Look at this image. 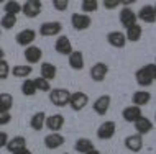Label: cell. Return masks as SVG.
Returning <instances> with one entry per match:
<instances>
[{"instance_id": "obj_1", "label": "cell", "mask_w": 156, "mask_h": 154, "mask_svg": "<svg viewBox=\"0 0 156 154\" xmlns=\"http://www.w3.org/2000/svg\"><path fill=\"white\" fill-rule=\"evenodd\" d=\"M154 77H156V64L154 62L143 66V67H140L135 72V80H136V84L140 87H150L154 82Z\"/></svg>"}, {"instance_id": "obj_2", "label": "cell", "mask_w": 156, "mask_h": 154, "mask_svg": "<svg viewBox=\"0 0 156 154\" xmlns=\"http://www.w3.org/2000/svg\"><path fill=\"white\" fill-rule=\"evenodd\" d=\"M49 102L53 103L54 107L62 108L69 105V98H71V92L67 89H51V92L48 94Z\"/></svg>"}, {"instance_id": "obj_3", "label": "cell", "mask_w": 156, "mask_h": 154, "mask_svg": "<svg viewBox=\"0 0 156 154\" xmlns=\"http://www.w3.org/2000/svg\"><path fill=\"white\" fill-rule=\"evenodd\" d=\"M90 98L89 95L86 92H82V90H79V92H73L71 94V98H69V107L73 111H82L84 108L89 105Z\"/></svg>"}, {"instance_id": "obj_4", "label": "cell", "mask_w": 156, "mask_h": 154, "mask_svg": "<svg viewBox=\"0 0 156 154\" xmlns=\"http://www.w3.org/2000/svg\"><path fill=\"white\" fill-rule=\"evenodd\" d=\"M71 25H73V28L76 31H86V30H89L90 28V25H92V18H90V15H86V13H73L71 15Z\"/></svg>"}, {"instance_id": "obj_5", "label": "cell", "mask_w": 156, "mask_h": 154, "mask_svg": "<svg viewBox=\"0 0 156 154\" xmlns=\"http://www.w3.org/2000/svg\"><path fill=\"white\" fill-rule=\"evenodd\" d=\"M41 12H43V3L40 0H27L22 3V13L27 18H36L41 15Z\"/></svg>"}, {"instance_id": "obj_6", "label": "cell", "mask_w": 156, "mask_h": 154, "mask_svg": "<svg viewBox=\"0 0 156 154\" xmlns=\"http://www.w3.org/2000/svg\"><path fill=\"white\" fill-rule=\"evenodd\" d=\"M115 133H117V123L113 120H107L97 128V138L102 141H108L115 136Z\"/></svg>"}, {"instance_id": "obj_7", "label": "cell", "mask_w": 156, "mask_h": 154, "mask_svg": "<svg viewBox=\"0 0 156 154\" xmlns=\"http://www.w3.org/2000/svg\"><path fill=\"white\" fill-rule=\"evenodd\" d=\"M36 35H38V33L33 30V28H25V30H22V31L16 33L15 41H16V44H18V46L28 48V46H31V44L35 43Z\"/></svg>"}, {"instance_id": "obj_8", "label": "cell", "mask_w": 156, "mask_h": 154, "mask_svg": "<svg viewBox=\"0 0 156 154\" xmlns=\"http://www.w3.org/2000/svg\"><path fill=\"white\" fill-rule=\"evenodd\" d=\"M64 123H66L64 115L54 113V115L46 116V125H44V128H48L49 133H61V130L64 128Z\"/></svg>"}, {"instance_id": "obj_9", "label": "cell", "mask_w": 156, "mask_h": 154, "mask_svg": "<svg viewBox=\"0 0 156 154\" xmlns=\"http://www.w3.org/2000/svg\"><path fill=\"white\" fill-rule=\"evenodd\" d=\"M110 105H112V97L108 94H104L95 98V102L92 103V108H94L97 115L102 116V115H107V111L110 110Z\"/></svg>"}, {"instance_id": "obj_10", "label": "cell", "mask_w": 156, "mask_h": 154, "mask_svg": "<svg viewBox=\"0 0 156 154\" xmlns=\"http://www.w3.org/2000/svg\"><path fill=\"white\" fill-rule=\"evenodd\" d=\"M62 31V23L54 20V22H44L40 25V35L41 36H58Z\"/></svg>"}, {"instance_id": "obj_11", "label": "cell", "mask_w": 156, "mask_h": 154, "mask_svg": "<svg viewBox=\"0 0 156 154\" xmlns=\"http://www.w3.org/2000/svg\"><path fill=\"white\" fill-rule=\"evenodd\" d=\"M23 57H25V61H27L30 66L38 64V62H41V59H43V49H41L40 46H35V44H31V46L25 48Z\"/></svg>"}, {"instance_id": "obj_12", "label": "cell", "mask_w": 156, "mask_h": 154, "mask_svg": "<svg viewBox=\"0 0 156 154\" xmlns=\"http://www.w3.org/2000/svg\"><path fill=\"white\" fill-rule=\"evenodd\" d=\"M119 20H120L122 26H123L125 30H128L130 26L136 25V22H138L136 13H135V12H133L130 7H123V8H122L120 13H119Z\"/></svg>"}, {"instance_id": "obj_13", "label": "cell", "mask_w": 156, "mask_h": 154, "mask_svg": "<svg viewBox=\"0 0 156 154\" xmlns=\"http://www.w3.org/2000/svg\"><path fill=\"white\" fill-rule=\"evenodd\" d=\"M108 74V66L105 62H95L89 70V76L94 82H104Z\"/></svg>"}, {"instance_id": "obj_14", "label": "cell", "mask_w": 156, "mask_h": 154, "mask_svg": "<svg viewBox=\"0 0 156 154\" xmlns=\"http://www.w3.org/2000/svg\"><path fill=\"white\" fill-rule=\"evenodd\" d=\"M141 116H143V111H141V108L136 107V105H128L122 110V118H123L126 123H136Z\"/></svg>"}, {"instance_id": "obj_15", "label": "cell", "mask_w": 156, "mask_h": 154, "mask_svg": "<svg viewBox=\"0 0 156 154\" xmlns=\"http://www.w3.org/2000/svg\"><path fill=\"white\" fill-rule=\"evenodd\" d=\"M5 149L10 154H16V152L25 151V149H27V138H25V136H13V138L8 139Z\"/></svg>"}, {"instance_id": "obj_16", "label": "cell", "mask_w": 156, "mask_h": 154, "mask_svg": "<svg viewBox=\"0 0 156 154\" xmlns=\"http://www.w3.org/2000/svg\"><path fill=\"white\" fill-rule=\"evenodd\" d=\"M54 49H56V53L61 54V56H69V54L74 51L73 43H71V39L67 38V36H58L56 43H54Z\"/></svg>"}, {"instance_id": "obj_17", "label": "cell", "mask_w": 156, "mask_h": 154, "mask_svg": "<svg viewBox=\"0 0 156 154\" xmlns=\"http://www.w3.org/2000/svg\"><path fill=\"white\" fill-rule=\"evenodd\" d=\"M107 43L110 44L112 48H117V49H122L125 48L126 44V38H125V33L123 31H108L107 33Z\"/></svg>"}, {"instance_id": "obj_18", "label": "cell", "mask_w": 156, "mask_h": 154, "mask_svg": "<svg viewBox=\"0 0 156 154\" xmlns=\"http://www.w3.org/2000/svg\"><path fill=\"white\" fill-rule=\"evenodd\" d=\"M64 143H66V138L61 133H49L48 136H44V146L48 149H51V151L59 149Z\"/></svg>"}, {"instance_id": "obj_19", "label": "cell", "mask_w": 156, "mask_h": 154, "mask_svg": "<svg viewBox=\"0 0 156 154\" xmlns=\"http://www.w3.org/2000/svg\"><path fill=\"white\" fill-rule=\"evenodd\" d=\"M125 148L128 149L130 152H140L143 149V136L140 135H130L125 138Z\"/></svg>"}, {"instance_id": "obj_20", "label": "cell", "mask_w": 156, "mask_h": 154, "mask_svg": "<svg viewBox=\"0 0 156 154\" xmlns=\"http://www.w3.org/2000/svg\"><path fill=\"white\" fill-rule=\"evenodd\" d=\"M133 126H135V131H136V135L145 136V135H148V133H151V130H153L154 125H153V121H151L148 116L143 115L136 123H133Z\"/></svg>"}, {"instance_id": "obj_21", "label": "cell", "mask_w": 156, "mask_h": 154, "mask_svg": "<svg viewBox=\"0 0 156 154\" xmlns=\"http://www.w3.org/2000/svg\"><path fill=\"white\" fill-rule=\"evenodd\" d=\"M136 18L143 23H154L156 22V15L153 10V5H143L136 13Z\"/></svg>"}, {"instance_id": "obj_22", "label": "cell", "mask_w": 156, "mask_h": 154, "mask_svg": "<svg viewBox=\"0 0 156 154\" xmlns=\"http://www.w3.org/2000/svg\"><path fill=\"white\" fill-rule=\"evenodd\" d=\"M58 74V67L53 64V62H41L40 66V77L46 79V80H54Z\"/></svg>"}, {"instance_id": "obj_23", "label": "cell", "mask_w": 156, "mask_h": 154, "mask_svg": "<svg viewBox=\"0 0 156 154\" xmlns=\"http://www.w3.org/2000/svg\"><path fill=\"white\" fill-rule=\"evenodd\" d=\"M67 62H69V66H71V69H74V70H82L84 69V66H86V62H84V54L82 51H74L67 56Z\"/></svg>"}, {"instance_id": "obj_24", "label": "cell", "mask_w": 156, "mask_h": 154, "mask_svg": "<svg viewBox=\"0 0 156 154\" xmlns=\"http://www.w3.org/2000/svg\"><path fill=\"white\" fill-rule=\"evenodd\" d=\"M151 102V94L148 90H136L133 95H132V105H136V107H145Z\"/></svg>"}, {"instance_id": "obj_25", "label": "cell", "mask_w": 156, "mask_h": 154, "mask_svg": "<svg viewBox=\"0 0 156 154\" xmlns=\"http://www.w3.org/2000/svg\"><path fill=\"white\" fill-rule=\"evenodd\" d=\"M143 36V28L141 25H133V26H130L128 30H125V38H126V43H138V41L141 39Z\"/></svg>"}, {"instance_id": "obj_26", "label": "cell", "mask_w": 156, "mask_h": 154, "mask_svg": "<svg viewBox=\"0 0 156 154\" xmlns=\"http://www.w3.org/2000/svg\"><path fill=\"white\" fill-rule=\"evenodd\" d=\"M31 72H33V67L30 64H16L12 67V72L10 74H13V77H18V79H30L31 76Z\"/></svg>"}, {"instance_id": "obj_27", "label": "cell", "mask_w": 156, "mask_h": 154, "mask_svg": "<svg viewBox=\"0 0 156 154\" xmlns=\"http://www.w3.org/2000/svg\"><path fill=\"white\" fill-rule=\"evenodd\" d=\"M74 149L81 154H87L92 149H95V146L92 143V139H89V138H77L74 143Z\"/></svg>"}, {"instance_id": "obj_28", "label": "cell", "mask_w": 156, "mask_h": 154, "mask_svg": "<svg viewBox=\"0 0 156 154\" xmlns=\"http://www.w3.org/2000/svg\"><path fill=\"white\" fill-rule=\"evenodd\" d=\"M44 125H46V113H44V111H36V113L31 116V120H30L31 130L41 131L44 128Z\"/></svg>"}, {"instance_id": "obj_29", "label": "cell", "mask_w": 156, "mask_h": 154, "mask_svg": "<svg viewBox=\"0 0 156 154\" xmlns=\"http://www.w3.org/2000/svg\"><path fill=\"white\" fill-rule=\"evenodd\" d=\"M13 108V97L8 92L0 94V111H10Z\"/></svg>"}, {"instance_id": "obj_30", "label": "cell", "mask_w": 156, "mask_h": 154, "mask_svg": "<svg viewBox=\"0 0 156 154\" xmlns=\"http://www.w3.org/2000/svg\"><path fill=\"white\" fill-rule=\"evenodd\" d=\"M3 12L8 15H18L22 13V3L16 2V0H8V2L3 3Z\"/></svg>"}, {"instance_id": "obj_31", "label": "cell", "mask_w": 156, "mask_h": 154, "mask_svg": "<svg viewBox=\"0 0 156 154\" xmlns=\"http://www.w3.org/2000/svg\"><path fill=\"white\" fill-rule=\"evenodd\" d=\"M18 23L15 15H8V13H3V16L0 18V28L2 30H13V26Z\"/></svg>"}, {"instance_id": "obj_32", "label": "cell", "mask_w": 156, "mask_h": 154, "mask_svg": "<svg viewBox=\"0 0 156 154\" xmlns=\"http://www.w3.org/2000/svg\"><path fill=\"white\" fill-rule=\"evenodd\" d=\"M36 87H35V82H33V79H25L22 82V94L25 97H33V95H36Z\"/></svg>"}, {"instance_id": "obj_33", "label": "cell", "mask_w": 156, "mask_h": 154, "mask_svg": "<svg viewBox=\"0 0 156 154\" xmlns=\"http://www.w3.org/2000/svg\"><path fill=\"white\" fill-rule=\"evenodd\" d=\"M99 5H100V3L97 2V0H82L81 10H82V13L90 15V13H94V12L99 10Z\"/></svg>"}, {"instance_id": "obj_34", "label": "cell", "mask_w": 156, "mask_h": 154, "mask_svg": "<svg viewBox=\"0 0 156 154\" xmlns=\"http://www.w3.org/2000/svg\"><path fill=\"white\" fill-rule=\"evenodd\" d=\"M33 82H35V87L38 92H46V94L51 92V82L49 80H46L43 77H36V79H33Z\"/></svg>"}, {"instance_id": "obj_35", "label": "cell", "mask_w": 156, "mask_h": 154, "mask_svg": "<svg viewBox=\"0 0 156 154\" xmlns=\"http://www.w3.org/2000/svg\"><path fill=\"white\" fill-rule=\"evenodd\" d=\"M10 72H12V67H10V64H8V61L2 59L0 61V80H5V79L10 76Z\"/></svg>"}, {"instance_id": "obj_36", "label": "cell", "mask_w": 156, "mask_h": 154, "mask_svg": "<svg viewBox=\"0 0 156 154\" xmlns=\"http://www.w3.org/2000/svg\"><path fill=\"white\" fill-rule=\"evenodd\" d=\"M53 7H54V10H58V12H64V10H67V7H69V2H67V0H54Z\"/></svg>"}, {"instance_id": "obj_37", "label": "cell", "mask_w": 156, "mask_h": 154, "mask_svg": "<svg viewBox=\"0 0 156 154\" xmlns=\"http://www.w3.org/2000/svg\"><path fill=\"white\" fill-rule=\"evenodd\" d=\"M102 5L105 7V10H115L120 7V0H104Z\"/></svg>"}, {"instance_id": "obj_38", "label": "cell", "mask_w": 156, "mask_h": 154, "mask_svg": "<svg viewBox=\"0 0 156 154\" xmlns=\"http://www.w3.org/2000/svg\"><path fill=\"white\" fill-rule=\"evenodd\" d=\"M10 121H12L10 111H0V126H3V125H8Z\"/></svg>"}, {"instance_id": "obj_39", "label": "cell", "mask_w": 156, "mask_h": 154, "mask_svg": "<svg viewBox=\"0 0 156 154\" xmlns=\"http://www.w3.org/2000/svg\"><path fill=\"white\" fill-rule=\"evenodd\" d=\"M8 139H10V136H8V133H5V131H0V149L7 148V143H8Z\"/></svg>"}, {"instance_id": "obj_40", "label": "cell", "mask_w": 156, "mask_h": 154, "mask_svg": "<svg viewBox=\"0 0 156 154\" xmlns=\"http://www.w3.org/2000/svg\"><path fill=\"white\" fill-rule=\"evenodd\" d=\"M2 59H5V49L0 46V61H2Z\"/></svg>"}, {"instance_id": "obj_41", "label": "cell", "mask_w": 156, "mask_h": 154, "mask_svg": "<svg viewBox=\"0 0 156 154\" xmlns=\"http://www.w3.org/2000/svg\"><path fill=\"white\" fill-rule=\"evenodd\" d=\"M87 154H102V152H100L99 149H92V151H89V152H87Z\"/></svg>"}, {"instance_id": "obj_42", "label": "cell", "mask_w": 156, "mask_h": 154, "mask_svg": "<svg viewBox=\"0 0 156 154\" xmlns=\"http://www.w3.org/2000/svg\"><path fill=\"white\" fill-rule=\"evenodd\" d=\"M16 154H33V152H31L30 149L27 148V149H25V151H22V152H16Z\"/></svg>"}, {"instance_id": "obj_43", "label": "cell", "mask_w": 156, "mask_h": 154, "mask_svg": "<svg viewBox=\"0 0 156 154\" xmlns=\"http://www.w3.org/2000/svg\"><path fill=\"white\" fill-rule=\"evenodd\" d=\"M153 10H154V15H156V3H154V5H153Z\"/></svg>"}, {"instance_id": "obj_44", "label": "cell", "mask_w": 156, "mask_h": 154, "mask_svg": "<svg viewBox=\"0 0 156 154\" xmlns=\"http://www.w3.org/2000/svg\"><path fill=\"white\" fill-rule=\"evenodd\" d=\"M0 36H2V28H0Z\"/></svg>"}, {"instance_id": "obj_45", "label": "cell", "mask_w": 156, "mask_h": 154, "mask_svg": "<svg viewBox=\"0 0 156 154\" xmlns=\"http://www.w3.org/2000/svg\"><path fill=\"white\" fill-rule=\"evenodd\" d=\"M154 121H156V113H154Z\"/></svg>"}, {"instance_id": "obj_46", "label": "cell", "mask_w": 156, "mask_h": 154, "mask_svg": "<svg viewBox=\"0 0 156 154\" xmlns=\"http://www.w3.org/2000/svg\"><path fill=\"white\" fill-rule=\"evenodd\" d=\"M154 64H156V57H154Z\"/></svg>"}, {"instance_id": "obj_47", "label": "cell", "mask_w": 156, "mask_h": 154, "mask_svg": "<svg viewBox=\"0 0 156 154\" xmlns=\"http://www.w3.org/2000/svg\"><path fill=\"white\" fill-rule=\"evenodd\" d=\"M154 80H156V77H154Z\"/></svg>"}, {"instance_id": "obj_48", "label": "cell", "mask_w": 156, "mask_h": 154, "mask_svg": "<svg viewBox=\"0 0 156 154\" xmlns=\"http://www.w3.org/2000/svg\"><path fill=\"white\" fill-rule=\"evenodd\" d=\"M66 154H67V152H66Z\"/></svg>"}]
</instances>
